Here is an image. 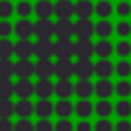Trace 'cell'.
Segmentation results:
<instances>
[{
  "instance_id": "obj_1",
  "label": "cell",
  "mask_w": 131,
  "mask_h": 131,
  "mask_svg": "<svg viewBox=\"0 0 131 131\" xmlns=\"http://www.w3.org/2000/svg\"><path fill=\"white\" fill-rule=\"evenodd\" d=\"M74 76L78 80H90L94 76V61L90 57H78L74 61Z\"/></svg>"
},
{
  "instance_id": "obj_2",
  "label": "cell",
  "mask_w": 131,
  "mask_h": 131,
  "mask_svg": "<svg viewBox=\"0 0 131 131\" xmlns=\"http://www.w3.org/2000/svg\"><path fill=\"white\" fill-rule=\"evenodd\" d=\"M35 57L37 59H53L55 57V41L53 39H37L35 41Z\"/></svg>"
},
{
  "instance_id": "obj_3",
  "label": "cell",
  "mask_w": 131,
  "mask_h": 131,
  "mask_svg": "<svg viewBox=\"0 0 131 131\" xmlns=\"http://www.w3.org/2000/svg\"><path fill=\"white\" fill-rule=\"evenodd\" d=\"M35 37L37 39H53L55 37V20L37 18L35 20Z\"/></svg>"
},
{
  "instance_id": "obj_4",
  "label": "cell",
  "mask_w": 131,
  "mask_h": 131,
  "mask_svg": "<svg viewBox=\"0 0 131 131\" xmlns=\"http://www.w3.org/2000/svg\"><path fill=\"white\" fill-rule=\"evenodd\" d=\"M14 57L16 59L35 57V41L33 39H16L14 41Z\"/></svg>"
},
{
  "instance_id": "obj_5",
  "label": "cell",
  "mask_w": 131,
  "mask_h": 131,
  "mask_svg": "<svg viewBox=\"0 0 131 131\" xmlns=\"http://www.w3.org/2000/svg\"><path fill=\"white\" fill-rule=\"evenodd\" d=\"M14 35H16V39H33L35 37V20H31V18H16Z\"/></svg>"
},
{
  "instance_id": "obj_6",
  "label": "cell",
  "mask_w": 131,
  "mask_h": 131,
  "mask_svg": "<svg viewBox=\"0 0 131 131\" xmlns=\"http://www.w3.org/2000/svg\"><path fill=\"white\" fill-rule=\"evenodd\" d=\"M74 37L76 39H92L94 37V23H92V18H78L74 23Z\"/></svg>"
},
{
  "instance_id": "obj_7",
  "label": "cell",
  "mask_w": 131,
  "mask_h": 131,
  "mask_svg": "<svg viewBox=\"0 0 131 131\" xmlns=\"http://www.w3.org/2000/svg\"><path fill=\"white\" fill-rule=\"evenodd\" d=\"M14 96L16 98H31V96H35V82L31 78H16V82H14Z\"/></svg>"
},
{
  "instance_id": "obj_8",
  "label": "cell",
  "mask_w": 131,
  "mask_h": 131,
  "mask_svg": "<svg viewBox=\"0 0 131 131\" xmlns=\"http://www.w3.org/2000/svg\"><path fill=\"white\" fill-rule=\"evenodd\" d=\"M35 96L37 98H51V96H55V82L51 78H39L35 82Z\"/></svg>"
},
{
  "instance_id": "obj_9",
  "label": "cell",
  "mask_w": 131,
  "mask_h": 131,
  "mask_svg": "<svg viewBox=\"0 0 131 131\" xmlns=\"http://www.w3.org/2000/svg\"><path fill=\"white\" fill-rule=\"evenodd\" d=\"M94 35L98 39H111L115 35V23L111 18H98L94 23Z\"/></svg>"
},
{
  "instance_id": "obj_10",
  "label": "cell",
  "mask_w": 131,
  "mask_h": 131,
  "mask_svg": "<svg viewBox=\"0 0 131 131\" xmlns=\"http://www.w3.org/2000/svg\"><path fill=\"white\" fill-rule=\"evenodd\" d=\"M72 57H74V41L55 39V59H72Z\"/></svg>"
},
{
  "instance_id": "obj_11",
  "label": "cell",
  "mask_w": 131,
  "mask_h": 131,
  "mask_svg": "<svg viewBox=\"0 0 131 131\" xmlns=\"http://www.w3.org/2000/svg\"><path fill=\"white\" fill-rule=\"evenodd\" d=\"M74 37V20L57 18L55 20V39H72Z\"/></svg>"
},
{
  "instance_id": "obj_12",
  "label": "cell",
  "mask_w": 131,
  "mask_h": 131,
  "mask_svg": "<svg viewBox=\"0 0 131 131\" xmlns=\"http://www.w3.org/2000/svg\"><path fill=\"white\" fill-rule=\"evenodd\" d=\"M35 61L33 59H16L14 61V78H33Z\"/></svg>"
},
{
  "instance_id": "obj_13",
  "label": "cell",
  "mask_w": 131,
  "mask_h": 131,
  "mask_svg": "<svg viewBox=\"0 0 131 131\" xmlns=\"http://www.w3.org/2000/svg\"><path fill=\"white\" fill-rule=\"evenodd\" d=\"M35 76L39 78H53L55 76V61L53 59H37L35 61Z\"/></svg>"
},
{
  "instance_id": "obj_14",
  "label": "cell",
  "mask_w": 131,
  "mask_h": 131,
  "mask_svg": "<svg viewBox=\"0 0 131 131\" xmlns=\"http://www.w3.org/2000/svg\"><path fill=\"white\" fill-rule=\"evenodd\" d=\"M55 78L72 80L74 78V61L72 59H55Z\"/></svg>"
},
{
  "instance_id": "obj_15",
  "label": "cell",
  "mask_w": 131,
  "mask_h": 131,
  "mask_svg": "<svg viewBox=\"0 0 131 131\" xmlns=\"http://www.w3.org/2000/svg\"><path fill=\"white\" fill-rule=\"evenodd\" d=\"M94 94L98 98H111L115 94V82H111V78H98L94 82Z\"/></svg>"
},
{
  "instance_id": "obj_16",
  "label": "cell",
  "mask_w": 131,
  "mask_h": 131,
  "mask_svg": "<svg viewBox=\"0 0 131 131\" xmlns=\"http://www.w3.org/2000/svg\"><path fill=\"white\" fill-rule=\"evenodd\" d=\"M14 115L18 119H31L35 115V102H31V98H18L14 102Z\"/></svg>"
},
{
  "instance_id": "obj_17",
  "label": "cell",
  "mask_w": 131,
  "mask_h": 131,
  "mask_svg": "<svg viewBox=\"0 0 131 131\" xmlns=\"http://www.w3.org/2000/svg\"><path fill=\"white\" fill-rule=\"evenodd\" d=\"M74 55L76 57H92L94 55V41L92 39H76L74 41Z\"/></svg>"
},
{
  "instance_id": "obj_18",
  "label": "cell",
  "mask_w": 131,
  "mask_h": 131,
  "mask_svg": "<svg viewBox=\"0 0 131 131\" xmlns=\"http://www.w3.org/2000/svg\"><path fill=\"white\" fill-rule=\"evenodd\" d=\"M94 55L100 59H111V55H115V43L111 39H98L94 43Z\"/></svg>"
},
{
  "instance_id": "obj_19",
  "label": "cell",
  "mask_w": 131,
  "mask_h": 131,
  "mask_svg": "<svg viewBox=\"0 0 131 131\" xmlns=\"http://www.w3.org/2000/svg\"><path fill=\"white\" fill-rule=\"evenodd\" d=\"M35 115L39 119H51V115H55V102H51V98H39L35 102Z\"/></svg>"
},
{
  "instance_id": "obj_20",
  "label": "cell",
  "mask_w": 131,
  "mask_h": 131,
  "mask_svg": "<svg viewBox=\"0 0 131 131\" xmlns=\"http://www.w3.org/2000/svg\"><path fill=\"white\" fill-rule=\"evenodd\" d=\"M92 113H94V102L90 98H78V102H74V115L78 119H90Z\"/></svg>"
},
{
  "instance_id": "obj_21",
  "label": "cell",
  "mask_w": 131,
  "mask_h": 131,
  "mask_svg": "<svg viewBox=\"0 0 131 131\" xmlns=\"http://www.w3.org/2000/svg\"><path fill=\"white\" fill-rule=\"evenodd\" d=\"M94 76L96 78H111L115 76V63L111 59H96L94 61Z\"/></svg>"
},
{
  "instance_id": "obj_22",
  "label": "cell",
  "mask_w": 131,
  "mask_h": 131,
  "mask_svg": "<svg viewBox=\"0 0 131 131\" xmlns=\"http://www.w3.org/2000/svg\"><path fill=\"white\" fill-rule=\"evenodd\" d=\"M94 115L98 119H111V115H115V104L111 98H98V102H94Z\"/></svg>"
},
{
  "instance_id": "obj_23",
  "label": "cell",
  "mask_w": 131,
  "mask_h": 131,
  "mask_svg": "<svg viewBox=\"0 0 131 131\" xmlns=\"http://www.w3.org/2000/svg\"><path fill=\"white\" fill-rule=\"evenodd\" d=\"M35 16L37 18H51V16H55V2H51V0H37L35 2Z\"/></svg>"
},
{
  "instance_id": "obj_24",
  "label": "cell",
  "mask_w": 131,
  "mask_h": 131,
  "mask_svg": "<svg viewBox=\"0 0 131 131\" xmlns=\"http://www.w3.org/2000/svg\"><path fill=\"white\" fill-rule=\"evenodd\" d=\"M76 14V4L72 0H57L55 2V16L57 18H72Z\"/></svg>"
},
{
  "instance_id": "obj_25",
  "label": "cell",
  "mask_w": 131,
  "mask_h": 131,
  "mask_svg": "<svg viewBox=\"0 0 131 131\" xmlns=\"http://www.w3.org/2000/svg\"><path fill=\"white\" fill-rule=\"evenodd\" d=\"M115 14V4L111 0H96L94 2V16L98 18H111Z\"/></svg>"
},
{
  "instance_id": "obj_26",
  "label": "cell",
  "mask_w": 131,
  "mask_h": 131,
  "mask_svg": "<svg viewBox=\"0 0 131 131\" xmlns=\"http://www.w3.org/2000/svg\"><path fill=\"white\" fill-rule=\"evenodd\" d=\"M55 115H57V119H70L74 115V102L70 98H57V102H55Z\"/></svg>"
},
{
  "instance_id": "obj_27",
  "label": "cell",
  "mask_w": 131,
  "mask_h": 131,
  "mask_svg": "<svg viewBox=\"0 0 131 131\" xmlns=\"http://www.w3.org/2000/svg\"><path fill=\"white\" fill-rule=\"evenodd\" d=\"M14 14L18 18H31L35 16V4L31 0H18L14 4Z\"/></svg>"
},
{
  "instance_id": "obj_28",
  "label": "cell",
  "mask_w": 131,
  "mask_h": 131,
  "mask_svg": "<svg viewBox=\"0 0 131 131\" xmlns=\"http://www.w3.org/2000/svg\"><path fill=\"white\" fill-rule=\"evenodd\" d=\"M74 94L78 98H90L94 94V82H90V80H78L74 84Z\"/></svg>"
},
{
  "instance_id": "obj_29",
  "label": "cell",
  "mask_w": 131,
  "mask_h": 131,
  "mask_svg": "<svg viewBox=\"0 0 131 131\" xmlns=\"http://www.w3.org/2000/svg\"><path fill=\"white\" fill-rule=\"evenodd\" d=\"M55 96L57 98H72L74 96V82L72 80H57L55 82Z\"/></svg>"
},
{
  "instance_id": "obj_30",
  "label": "cell",
  "mask_w": 131,
  "mask_h": 131,
  "mask_svg": "<svg viewBox=\"0 0 131 131\" xmlns=\"http://www.w3.org/2000/svg\"><path fill=\"white\" fill-rule=\"evenodd\" d=\"M92 14H94L92 0H78L76 2V16L78 18H92Z\"/></svg>"
},
{
  "instance_id": "obj_31",
  "label": "cell",
  "mask_w": 131,
  "mask_h": 131,
  "mask_svg": "<svg viewBox=\"0 0 131 131\" xmlns=\"http://www.w3.org/2000/svg\"><path fill=\"white\" fill-rule=\"evenodd\" d=\"M115 55L119 59H129L131 57V41L129 39H119L115 43Z\"/></svg>"
},
{
  "instance_id": "obj_32",
  "label": "cell",
  "mask_w": 131,
  "mask_h": 131,
  "mask_svg": "<svg viewBox=\"0 0 131 131\" xmlns=\"http://www.w3.org/2000/svg\"><path fill=\"white\" fill-rule=\"evenodd\" d=\"M115 35L119 39H129L131 37V20L129 18H119L115 23Z\"/></svg>"
},
{
  "instance_id": "obj_33",
  "label": "cell",
  "mask_w": 131,
  "mask_h": 131,
  "mask_svg": "<svg viewBox=\"0 0 131 131\" xmlns=\"http://www.w3.org/2000/svg\"><path fill=\"white\" fill-rule=\"evenodd\" d=\"M115 115L119 119H129L131 117V100L129 98H119L115 102Z\"/></svg>"
},
{
  "instance_id": "obj_34",
  "label": "cell",
  "mask_w": 131,
  "mask_h": 131,
  "mask_svg": "<svg viewBox=\"0 0 131 131\" xmlns=\"http://www.w3.org/2000/svg\"><path fill=\"white\" fill-rule=\"evenodd\" d=\"M115 76H117L119 80L131 78V61H129V59H119V61L115 63Z\"/></svg>"
},
{
  "instance_id": "obj_35",
  "label": "cell",
  "mask_w": 131,
  "mask_h": 131,
  "mask_svg": "<svg viewBox=\"0 0 131 131\" xmlns=\"http://www.w3.org/2000/svg\"><path fill=\"white\" fill-rule=\"evenodd\" d=\"M115 94L119 98H129L131 96V80L129 78H123V80L115 82Z\"/></svg>"
},
{
  "instance_id": "obj_36",
  "label": "cell",
  "mask_w": 131,
  "mask_h": 131,
  "mask_svg": "<svg viewBox=\"0 0 131 131\" xmlns=\"http://www.w3.org/2000/svg\"><path fill=\"white\" fill-rule=\"evenodd\" d=\"M12 96H14L12 78H0V98H12Z\"/></svg>"
},
{
  "instance_id": "obj_37",
  "label": "cell",
  "mask_w": 131,
  "mask_h": 131,
  "mask_svg": "<svg viewBox=\"0 0 131 131\" xmlns=\"http://www.w3.org/2000/svg\"><path fill=\"white\" fill-rule=\"evenodd\" d=\"M14 76V61L10 57H0V78H12Z\"/></svg>"
},
{
  "instance_id": "obj_38",
  "label": "cell",
  "mask_w": 131,
  "mask_h": 131,
  "mask_svg": "<svg viewBox=\"0 0 131 131\" xmlns=\"http://www.w3.org/2000/svg\"><path fill=\"white\" fill-rule=\"evenodd\" d=\"M115 14L119 18H129L131 16V0H119L115 4Z\"/></svg>"
},
{
  "instance_id": "obj_39",
  "label": "cell",
  "mask_w": 131,
  "mask_h": 131,
  "mask_svg": "<svg viewBox=\"0 0 131 131\" xmlns=\"http://www.w3.org/2000/svg\"><path fill=\"white\" fill-rule=\"evenodd\" d=\"M14 115V102L10 98H0V119H10Z\"/></svg>"
},
{
  "instance_id": "obj_40",
  "label": "cell",
  "mask_w": 131,
  "mask_h": 131,
  "mask_svg": "<svg viewBox=\"0 0 131 131\" xmlns=\"http://www.w3.org/2000/svg\"><path fill=\"white\" fill-rule=\"evenodd\" d=\"M10 35H14V23H10V18H0V39H10Z\"/></svg>"
},
{
  "instance_id": "obj_41",
  "label": "cell",
  "mask_w": 131,
  "mask_h": 131,
  "mask_svg": "<svg viewBox=\"0 0 131 131\" xmlns=\"http://www.w3.org/2000/svg\"><path fill=\"white\" fill-rule=\"evenodd\" d=\"M14 55V41L0 39V57H12Z\"/></svg>"
},
{
  "instance_id": "obj_42",
  "label": "cell",
  "mask_w": 131,
  "mask_h": 131,
  "mask_svg": "<svg viewBox=\"0 0 131 131\" xmlns=\"http://www.w3.org/2000/svg\"><path fill=\"white\" fill-rule=\"evenodd\" d=\"M14 14V4L10 0H0V18H10Z\"/></svg>"
},
{
  "instance_id": "obj_43",
  "label": "cell",
  "mask_w": 131,
  "mask_h": 131,
  "mask_svg": "<svg viewBox=\"0 0 131 131\" xmlns=\"http://www.w3.org/2000/svg\"><path fill=\"white\" fill-rule=\"evenodd\" d=\"M35 131H55V123L51 119H39L35 123Z\"/></svg>"
},
{
  "instance_id": "obj_44",
  "label": "cell",
  "mask_w": 131,
  "mask_h": 131,
  "mask_svg": "<svg viewBox=\"0 0 131 131\" xmlns=\"http://www.w3.org/2000/svg\"><path fill=\"white\" fill-rule=\"evenodd\" d=\"M14 131H35V123L31 119H18L14 123Z\"/></svg>"
},
{
  "instance_id": "obj_45",
  "label": "cell",
  "mask_w": 131,
  "mask_h": 131,
  "mask_svg": "<svg viewBox=\"0 0 131 131\" xmlns=\"http://www.w3.org/2000/svg\"><path fill=\"white\" fill-rule=\"evenodd\" d=\"M94 131H115V123L111 119H98L94 123Z\"/></svg>"
},
{
  "instance_id": "obj_46",
  "label": "cell",
  "mask_w": 131,
  "mask_h": 131,
  "mask_svg": "<svg viewBox=\"0 0 131 131\" xmlns=\"http://www.w3.org/2000/svg\"><path fill=\"white\" fill-rule=\"evenodd\" d=\"M76 125L70 121V119H57L55 121V131H74Z\"/></svg>"
},
{
  "instance_id": "obj_47",
  "label": "cell",
  "mask_w": 131,
  "mask_h": 131,
  "mask_svg": "<svg viewBox=\"0 0 131 131\" xmlns=\"http://www.w3.org/2000/svg\"><path fill=\"white\" fill-rule=\"evenodd\" d=\"M74 131H94V123H90L88 119H80L76 123V129Z\"/></svg>"
},
{
  "instance_id": "obj_48",
  "label": "cell",
  "mask_w": 131,
  "mask_h": 131,
  "mask_svg": "<svg viewBox=\"0 0 131 131\" xmlns=\"http://www.w3.org/2000/svg\"><path fill=\"white\" fill-rule=\"evenodd\" d=\"M115 131H131V121L129 119H119L115 123Z\"/></svg>"
},
{
  "instance_id": "obj_49",
  "label": "cell",
  "mask_w": 131,
  "mask_h": 131,
  "mask_svg": "<svg viewBox=\"0 0 131 131\" xmlns=\"http://www.w3.org/2000/svg\"><path fill=\"white\" fill-rule=\"evenodd\" d=\"M0 131H14V123L10 119H0Z\"/></svg>"
}]
</instances>
